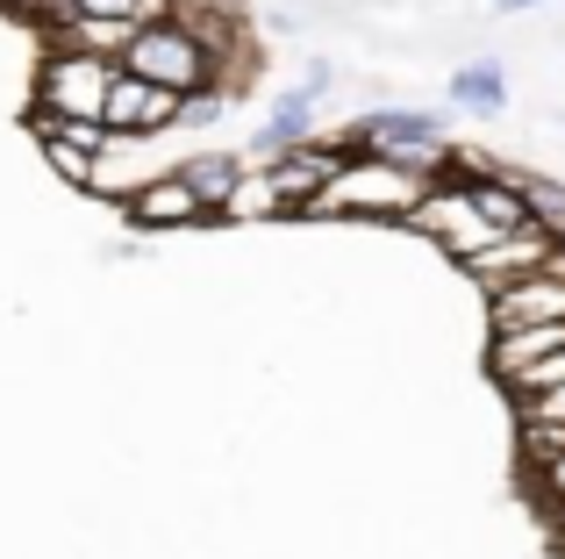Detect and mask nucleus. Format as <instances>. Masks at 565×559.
<instances>
[{
  "label": "nucleus",
  "mask_w": 565,
  "mask_h": 559,
  "mask_svg": "<svg viewBox=\"0 0 565 559\" xmlns=\"http://www.w3.org/2000/svg\"><path fill=\"white\" fill-rule=\"evenodd\" d=\"M423 187H429V172L408 166V158L351 151L344 172H337V180L301 209V223H344V215H359V223H401V215L423 201Z\"/></svg>",
  "instance_id": "obj_1"
},
{
  "label": "nucleus",
  "mask_w": 565,
  "mask_h": 559,
  "mask_svg": "<svg viewBox=\"0 0 565 559\" xmlns=\"http://www.w3.org/2000/svg\"><path fill=\"white\" fill-rule=\"evenodd\" d=\"M122 72H137V80H151V86H172V94H201V86L230 80V51L207 43L186 14H172V22H143L137 36H129Z\"/></svg>",
  "instance_id": "obj_2"
},
{
  "label": "nucleus",
  "mask_w": 565,
  "mask_h": 559,
  "mask_svg": "<svg viewBox=\"0 0 565 559\" xmlns=\"http://www.w3.org/2000/svg\"><path fill=\"white\" fill-rule=\"evenodd\" d=\"M401 230H415V238H429V244H437L444 259H451V266H458V259H472V252H480L487 238H501V230H494V223L480 215V201H472V187L458 180V172H444V180H429V187H423V201H415V209L401 215Z\"/></svg>",
  "instance_id": "obj_3"
},
{
  "label": "nucleus",
  "mask_w": 565,
  "mask_h": 559,
  "mask_svg": "<svg viewBox=\"0 0 565 559\" xmlns=\"http://www.w3.org/2000/svg\"><path fill=\"white\" fill-rule=\"evenodd\" d=\"M108 80H115V57L65 51V43H43V57H36V86H29L36 101H29V108H51V115H94V123H100Z\"/></svg>",
  "instance_id": "obj_4"
},
{
  "label": "nucleus",
  "mask_w": 565,
  "mask_h": 559,
  "mask_svg": "<svg viewBox=\"0 0 565 559\" xmlns=\"http://www.w3.org/2000/svg\"><path fill=\"white\" fill-rule=\"evenodd\" d=\"M29 137H36L43 166H51L65 187H79V194H86V180H94V158H100V144H108V123H94V115L29 108Z\"/></svg>",
  "instance_id": "obj_5"
},
{
  "label": "nucleus",
  "mask_w": 565,
  "mask_h": 559,
  "mask_svg": "<svg viewBox=\"0 0 565 559\" xmlns=\"http://www.w3.org/2000/svg\"><path fill=\"white\" fill-rule=\"evenodd\" d=\"M344 158H351V137H301L294 151H279V158H265V180L279 187V201H287V215H301L308 201L322 194V187L344 172Z\"/></svg>",
  "instance_id": "obj_6"
},
{
  "label": "nucleus",
  "mask_w": 565,
  "mask_h": 559,
  "mask_svg": "<svg viewBox=\"0 0 565 559\" xmlns=\"http://www.w3.org/2000/svg\"><path fill=\"white\" fill-rule=\"evenodd\" d=\"M100 123H108L115 137H166V129H180V94L115 65L108 101H100Z\"/></svg>",
  "instance_id": "obj_7"
},
{
  "label": "nucleus",
  "mask_w": 565,
  "mask_h": 559,
  "mask_svg": "<svg viewBox=\"0 0 565 559\" xmlns=\"http://www.w3.org/2000/svg\"><path fill=\"white\" fill-rule=\"evenodd\" d=\"M552 252H558V244L544 238L537 223H523V230H501V238H487L472 259H458V273H466L480 294H494V287H509V280H523V273L552 266Z\"/></svg>",
  "instance_id": "obj_8"
},
{
  "label": "nucleus",
  "mask_w": 565,
  "mask_h": 559,
  "mask_svg": "<svg viewBox=\"0 0 565 559\" xmlns=\"http://www.w3.org/2000/svg\"><path fill=\"white\" fill-rule=\"evenodd\" d=\"M122 223L129 230H193V223H215V209L186 187L180 166H166L158 180H143L137 194H122Z\"/></svg>",
  "instance_id": "obj_9"
},
{
  "label": "nucleus",
  "mask_w": 565,
  "mask_h": 559,
  "mask_svg": "<svg viewBox=\"0 0 565 559\" xmlns=\"http://www.w3.org/2000/svg\"><path fill=\"white\" fill-rule=\"evenodd\" d=\"M351 151H394V158H415L429 144H444V115H423V108H380V115H359L344 129Z\"/></svg>",
  "instance_id": "obj_10"
},
{
  "label": "nucleus",
  "mask_w": 565,
  "mask_h": 559,
  "mask_svg": "<svg viewBox=\"0 0 565 559\" xmlns=\"http://www.w3.org/2000/svg\"><path fill=\"white\" fill-rule=\"evenodd\" d=\"M36 36H43V43H65V51L115 57V65H122L137 22H122V14H51V22H36Z\"/></svg>",
  "instance_id": "obj_11"
},
{
  "label": "nucleus",
  "mask_w": 565,
  "mask_h": 559,
  "mask_svg": "<svg viewBox=\"0 0 565 559\" xmlns=\"http://www.w3.org/2000/svg\"><path fill=\"white\" fill-rule=\"evenodd\" d=\"M301 137H316V86H301V94H279V108L258 123V137L244 144V166H265V158L294 151Z\"/></svg>",
  "instance_id": "obj_12"
},
{
  "label": "nucleus",
  "mask_w": 565,
  "mask_h": 559,
  "mask_svg": "<svg viewBox=\"0 0 565 559\" xmlns=\"http://www.w3.org/2000/svg\"><path fill=\"white\" fill-rule=\"evenodd\" d=\"M273 215H287V201L265 180V166H244V180L215 201V223H273Z\"/></svg>",
  "instance_id": "obj_13"
},
{
  "label": "nucleus",
  "mask_w": 565,
  "mask_h": 559,
  "mask_svg": "<svg viewBox=\"0 0 565 559\" xmlns=\"http://www.w3.org/2000/svg\"><path fill=\"white\" fill-rule=\"evenodd\" d=\"M451 101L472 108V115H501L509 108V72H501L494 57H472V65L451 72Z\"/></svg>",
  "instance_id": "obj_14"
},
{
  "label": "nucleus",
  "mask_w": 565,
  "mask_h": 559,
  "mask_svg": "<svg viewBox=\"0 0 565 559\" xmlns=\"http://www.w3.org/2000/svg\"><path fill=\"white\" fill-rule=\"evenodd\" d=\"M180 172H186V187L215 209L222 194H230L236 180H244V151H193V158H180Z\"/></svg>",
  "instance_id": "obj_15"
},
{
  "label": "nucleus",
  "mask_w": 565,
  "mask_h": 559,
  "mask_svg": "<svg viewBox=\"0 0 565 559\" xmlns=\"http://www.w3.org/2000/svg\"><path fill=\"white\" fill-rule=\"evenodd\" d=\"M523 201H530V223L544 230L552 244H565V180H544V172H523Z\"/></svg>",
  "instance_id": "obj_16"
},
{
  "label": "nucleus",
  "mask_w": 565,
  "mask_h": 559,
  "mask_svg": "<svg viewBox=\"0 0 565 559\" xmlns=\"http://www.w3.org/2000/svg\"><path fill=\"white\" fill-rule=\"evenodd\" d=\"M230 115V86H201V94H180V129H215Z\"/></svg>",
  "instance_id": "obj_17"
},
{
  "label": "nucleus",
  "mask_w": 565,
  "mask_h": 559,
  "mask_svg": "<svg viewBox=\"0 0 565 559\" xmlns=\"http://www.w3.org/2000/svg\"><path fill=\"white\" fill-rule=\"evenodd\" d=\"M523 474H530V488L544 495V503L565 517V452H544V460H523Z\"/></svg>",
  "instance_id": "obj_18"
},
{
  "label": "nucleus",
  "mask_w": 565,
  "mask_h": 559,
  "mask_svg": "<svg viewBox=\"0 0 565 559\" xmlns=\"http://www.w3.org/2000/svg\"><path fill=\"white\" fill-rule=\"evenodd\" d=\"M515 423H565V388H537V394H509Z\"/></svg>",
  "instance_id": "obj_19"
},
{
  "label": "nucleus",
  "mask_w": 565,
  "mask_h": 559,
  "mask_svg": "<svg viewBox=\"0 0 565 559\" xmlns=\"http://www.w3.org/2000/svg\"><path fill=\"white\" fill-rule=\"evenodd\" d=\"M530 8H552V0H494V14H530Z\"/></svg>",
  "instance_id": "obj_20"
},
{
  "label": "nucleus",
  "mask_w": 565,
  "mask_h": 559,
  "mask_svg": "<svg viewBox=\"0 0 565 559\" xmlns=\"http://www.w3.org/2000/svg\"><path fill=\"white\" fill-rule=\"evenodd\" d=\"M0 8H14V0H0Z\"/></svg>",
  "instance_id": "obj_21"
}]
</instances>
